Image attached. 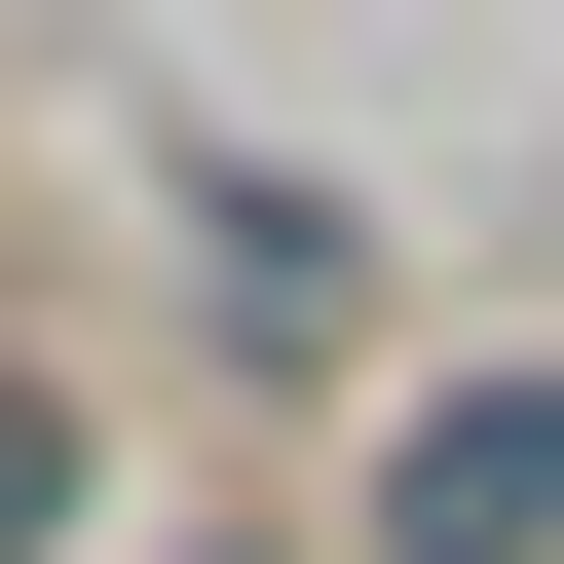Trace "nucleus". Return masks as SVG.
Returning a JSON list of instances; mask_svg holds the SVG:
<instances>
[{
	"label": "nucleus",
	"instance_id": "2",
	"mask_svg": "<svg viewBox=\"0 0 564 564\" xmlns=\"http://www.w3.org/2000/svg\"><path fill=\"white\" fill-rule=\"evenodd\" d=\"M0 564H76V377L0 339Z\"/></svg>",
	"mask_w": 564,
	"mask_h": 564
},
{
	"label": "nucleus",
	"instance_id": "1",
	"mask_svg": "<svg viewBox=\"0 0 564 564\" xmlns=\"http://www.w3.org/2000/svg\"><path fill=\"white\" fill-rule=\"evenodd\" d=\"M377 564H564V377H452L377 452Z\"/></svg>",
	"mask_w": 564,
	"mask_h": 564
}]
</instances>
